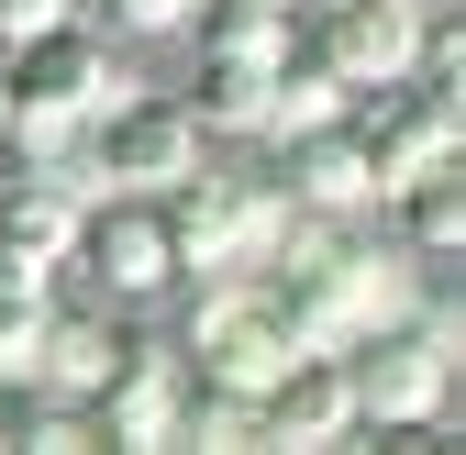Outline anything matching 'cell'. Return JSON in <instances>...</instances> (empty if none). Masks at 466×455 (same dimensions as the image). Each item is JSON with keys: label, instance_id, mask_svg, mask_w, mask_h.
I'll return each mask as SVG.
<instances>
[{"label": "cell", "instance_id": "6da1fadb", "mask_svg": "<svg viewBox=\"0 0 466 455\" xmlns=\"http://www.w3.org/2000/svg\"><path fill=\"white\" fill-rule=\"evenodd\" d=\"M156 211H167L178 278H256L278 256V222H289V200H278L267 167H211V156L189 167L178 189H156Z\"/></svg>", "mask_w": 466, "mask_h": 455}, {"label": "cell", "instance_id": "7a4b0ae2", "mask_svg": "<svg viewBox=\"0 0 466 455\" xmlns=\"http://www.w3.org/2000/svg\"><path fill=\"white\" fill-rule=\"evenodd\" d=\"M344 389H356V433H422L444 422V389H455V311L422 289L400 322H367L344 345Z\"/></svg>", "mask_w": 466, "mask_h": 455}, {"label": "cell", "instance_id": "3957f363", "mask_svg": "<svg viewBox=\"0 0 466 455\" xmlns=\"http://www.w3.org/2000/svg\"><path fill=\"white\" fill-rule=\"evenodd\" d=\"M0 67H12V145H78L89 111L134 89L123 56H111V34H100L89 12L56 23V34H34V45H12Z\"/></svg>", "mask_w": 466, "mask_h": 455}, {"label": "cell", "instance_id": "277c9868", "mask_svg": "<svg viewBox=\"0 0 466 455\" xmlns=\"http://www.w3.org/2000/svg\"><path fill=\"white\" fill-rule=\"evenodd\" d=\"M200 156H211V134L189 123L178 89H123V100H100L89 123H78V178H89V200L100 189L156 200V189H178Z\"/></svg>", "mask_w": 466, "mask_h": 455}, {"label": "cell", "instance_id": "5b68a950", "mask_svg": "<svg viewBox=\"0 0 466 455\" xmlns=\"http://www.w3.org/2000/svg\"><path fill=\"white\" fill-rule=\"evenodd\" d=\"M56 278H89V300H167L178 289V256H167V211L134 189H100L78 211V245Z\"/></svg>", "mask_w": 466, "mask_h": 455}, {"label": "cell", "instance_id": "8992f818", "mask_svg": "<svg viewBox=\"0 0 466 455\" xmlns=\"http://www.w3.org/2000/svg\"><path fill=\"white\" fill-rule=\"evenodd\" d=\"M289 45L311 67L344 78V100L378 89V78H411V45H422V0H300L289 12Z\"/></svg>", "mask_w": 466, "mask_h": 455}, {"label": "cell", "instance_id": "52a82bcc", "mask_svg": "<svg viewBox=\"0 0 466 455\" xmlns=\"http://www.w3.org/2000/svg\"><path fill=\"white\" fill-rule=\"evenodd\" d=\"M344 134L367 145L378 200H389L400 178H422V167H444V156H455V89H444V78H378V89L344 100Z\"/></svg>", "mask_w": 466, "mask_h": 455}, {"label": "cell", "instance_id": "ba28073f", "mask_svg": "<svg viewBox=\"0 0 466 455\" xmlns=\"http://www.w3.org/2000/svg\"><path fill=\"white\" fill-rule=\"evenodd\" d=\"M178 378H189V356L167 333H123L111 378L89 389V433L123 455H178Z\"/></svg>", "mask_w": 466, "mask_h": 455}, {"label": "cell", "instance_id": "9c48e42d", "mask_svg": "<svg viewBox=\"0 0 466 455\" xmlns=\"http://www.w3.org/2000/svg\"><path fill=\"white\" fill-rule=\"evenodd\" d=\"M278 200L289 211H311V222H356V211H378V167H367V145L344 134V123H311V134H278Z\"/></svg>", "mask_w": 466, "mask_h": 455}, {"label": "cell", "instance_id": "30bf717a", "mask_svg": "<svg viewBox=\"0 0 466 455\" xmlns=\"http://www.w3.org/2000/svg\"><path fill=\"white\" fill-rule=\"evenodd\" d=\"M356 433V389H344V356H289L267 389H256V444L278 455H322Z\"/></svg>", "mask_w": 466, "mask_h": 455}, {"label": "cell", "instance_id": "8fae6325", "mask_svg": "<svg viewBox=\"0 0 466 455\" xmlns=\"http://www.w3.org/2000/svg\"><path fill=\"white\" fill-rule=\"evenodd\" d=\"M111 356H123V322H111V300H100V311H78V300H45L23 378H34V389H67V400H89V389L111 378Z\"/></svg>", "mask_w": 466, "mask_h": 455}, {"label": "cell", "instance_id": "7c38bea8", "mask_svg": "<svg viewBox=\"0 0 466 455\" xmlns=\"http://www.w3.org/2000/svg\"><path fill=\"white\" fill-rule=\"evenodd\" d=\"M378 211H389V234L411 245L422 267H444V256L466 245V167H455V156H444V167H422V178H400Z\"/></svg>", "mask_w": 466, "mask_h": 455}, {"label": "cell", "instance_id": "4fadbf2b", "mask_svg": "<svg viewBox=\"0 0 466 455\" xmlns=\"http://www.w3.org/2000/svg\"><path fill=\"white\" fill-rule=\"evenodd\" d=\"M178 100L211 145H267V67H245V56H200Z\"/></svg>", "mask_w": 466, "mask_h": 455}, {"label": "cell", "instance_id": "5bb4252c", "mask_svg": "<svg viewBox=\"0 0 466 455\" xmlns=\"http://www.w3.org/2000/svg\"><path fill=\"white\" fill-rule=\"evenodd\" d=\"M189 45L200 56H245V67H278V56H289V12H278V0H200Z\"/></svg>", "mask_w": 466, "mask_h": 455}, {"label": "cell", "instance_id": "9a60e30c", "mask_svg": "<svg viewBox=\"0 0 466 455\" xmlns=\"http://www.w3.org/2000/svg\"><path fill=\"white\" fill-rule=\"evenodd\" d=\"M178 444H189V455H245V444H256V389L178 378Z\"/></svg>", "mask_w": 466, "mask_h": 455}, {"label": "cell", "instance_id": "2e32d148", "mask_svg": "<svg viewBox=\"0 0 466 455\" xmlns=\"http://www.w3.org/2000/svg\"><path fill=\"white\" fill-rule=\"evenodd\" d=\"M311 123H344V78L311 67V56L289 45L278 67H267V145H278V134H311Z\"/></svg>", "mask_w": 466, "mask_h": 455}, {"label": "cell", "instance_id": "e0dca14e", "mask_svg": "<svg viewBox=\"0 0 466 455\" xmlns=\"http://www.w3.org/2000/svg\"><path fill=\"white\" fill-rule=\"evenodd\" d=\"M200 0H89V23L100 34H189Z\"/></svg>", "mask_w": 466, "mask_h": 455}, {"label": "cell", "instance_id": "ac0fdd59", "mask_svg": "<svg viewBox=\"0 0 466 455\" xmlns=\"http://www.w3.org/2000/svg\"><path fill=\"white\" fill-rule=\"evenodd\" d=\"M89 0H0V56L12 45H34V34H56V23H78Z\"/></svg>", "mask_w": 466, "mask_h": 455}, {"label": "cell", "instance_id": "d6986e66", "mask_svg": "<svg viewBox=\"0 0 466 455\" xmlns=\"http://www.w3.org/2000/svg\"><path fill=\"white\" fill-rule=\"evenodd\" d=\"M0 134H12V67H0Z\"/></svg>", "mask_w": 466, "mask_h": 455}, {"label": "cell", "instance_id": "ffe728a7", "mask_svg": "<svg viewBox=\"0 0 466 455\" xmlns=\"http://www.w3.org/2000/svg\"><path fill=\"white\" fill-rule=\"evenodd\" d=\"M0 389H12V367H0Z\"/></svg>", "mask_w": 466, "mask_h": 455}]
</instances>
